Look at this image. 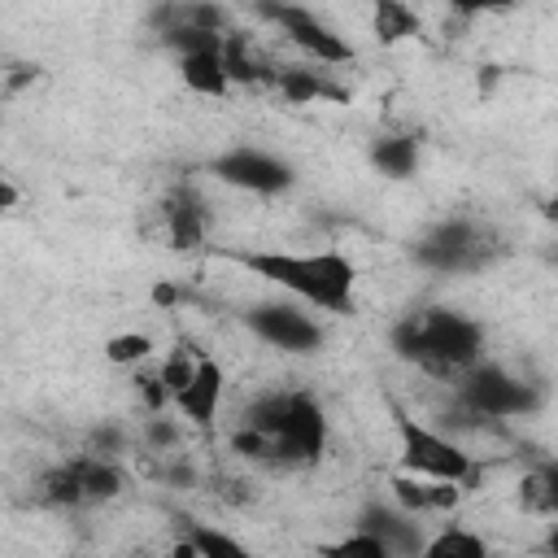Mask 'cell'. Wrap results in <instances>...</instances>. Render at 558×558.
<instances>
[{
    "label": "cell",
    "instance_id": "obj_1",
    "mask_svg": "<svg viewBox=\"0 0 558 558\" xmlns=\"http://www.w3.org/2000/svg\"><path fill=\"white\" fill-rule=\"evenodd\" d=\"M331 445V423L310 388H266L257 392L231 432V449L266 466H314Z\"/></svg>",
    "mask_w": 558,
    "mask_h": 558
},
{
    "label": "cell",
    "instance_id": "obj_2",
    "mask_svg": "<svg viewBox=\"0 0 558 558\" xmlns=\"http://www.w3.org/2000/svg\"><path fill=\"white\" fill-rule=\"evenodd\" d=\"M231 257L244 270H253L257 279H266L279 292H288L305 310L353 314V305H357V266L340 248H318V253L253 248V253H231Z\"/></svg>",
    "mask_w": 558,
    "mask_h": 558
},
{
    "label": "cell",
    "instance_id": "obj_3",
    "mask_svg": "<svg viewBox=\"0 0 558 558\" xmlns=\"http://www.w3.org/2000/svg\"><path fill=\"white\" fill-rule=\"evenodd\" d=\"M392 353L436 379H458L484 357V327L453 305H418L392 323Z\"/></svg>",
    "mask_w": 558,
    "mask_h": 558
},
{
    "label": "cell",
    "instance_id": "obj_4",
    "mask_svg": "<svg viewBox=\"0 0 558 558\" xmlns=\"http://www.w3.org/2000/svg\"><path fill=\"white\" fill-rule=\"evenodd\" d=\"M388 414H392V432H397V449H401V471L405 475L445 480V484H458V488H471L480 480V462L458 440H449L440 427L414 418L401 401H388Z\"/></svg>",
    "mask_w": 558,
    "mask_h": 558
},
{
    "label": "cell",
    "instance_id": "obj_5",
    "mask_svg": "<svg viewBox=\"0 0 558 558\" xmlns=\"http://www.w3.org/2000/svg\"><path fill=\"white\" fill-rule=\"evenodd\" d=\"M453 384H458V410L471 414V418L501 423V418H523L541 405L536 384H527L523 375H514V371H506L501 362H488V357H480Z\"/></svg>",
    "mask_w": 558,
    "mask_h": 558
},
{
    "label": "cell",
    "instance_id": "obj_6",
    "mask_svg": "<svg viewBox=\"0 0 558 558\" xmlns=\"http://www.w3.org/2000/svg\"><path fill=\"white\" fill-rule=\"evenodd\" d=\"M488 257H493V231L462 214L432 222L414 244V262L440 275H471L488 266Z\"/></svg>",
    "mask_w": 558,
    "mask_h": 558
},
{
    "label": "cell",
    "instance_id": "obj_7",
    "mask_svg": "<svg viewBox=\"0 0 558 558\" xmlns=\"http://www.w3.org/2000/svg\"><path fill=\"white\" fill-rule=\"evenodd\" d=\"M244 327L262 344H270L279 353H292V357H310L327 340L323 323L305 305H296V301H257V305L244 310Z\"/></svg>",
    "mask_w": 558,
    "mask_h": 558
},
{
    "label": "cell",
    "instance_id": "obj_8",
    "mask_svg": "<svg viewBox=\"0 0 558 558\" xmlns=\"http://www.w3.org/2000/svg\"><path fill=\"white\" fill-rule=\"evenodd\" d=\"M257 13L266 22H275L279 35L296 52H305L318 70H336V65H349L353 61V44L336 26H327L314 9H301V4H257Z\"/></svg>",
    "mask_w": 558,
    "mask_h": 558
},
{
    "label": "cell",
    "instance_id": "obj_9",
    "mask_svg": "<svg viewBox=\"0 0 558 558\" xmlns=\"http://www.w3.org/2000/svg\"><path fill=\"white\" fill-rule=\"evenodd\" d=\"M205 170L218 183L240 187V192H253V196H279V192H288L296 183L292 161H283L279 153H266L257 144H231L218 157H209Z\"/></svg>",
    "mask_w": 558,
    "mask_h": 558
},
{
    "label": "cell",
    "instance_id": "obj_10",
    "mask_svg": "<svg viewBox=\"0 0 558 558\" xmlns=\"http://www.w3.org/2000/svg\"><path fill=\"white\" fill-rule=\"evenodd\" d=\"M157 218H161L166 244H170L174 253H196V248H205V240H209V205H205V196H201L192 183H174V187L161 196Z\"/></svg>",
    "mask_w": 558,
    "mask_h": 558
},
{
    "label": "cell",
    "instance_id": "obj_11",
    "mask_svg": "<svg viewBox=\"0 0 558 558\" xmlns=\"http://www.w3.org/2000/svg\"><path fill=\"white\" fill-rule=\"evenodd\" d=\"M353 527L371 532V536L388 549V558H418V549H423V541H427V523L414 519V514H405V510L392 506V501H366V506L357 510V523H353Z\"/></svg>",
    "mask_w": 558,
    "mask_h": 558
},
{
    "label": "cell",
    "instance_id": "obj_12",
    "mask_svg": "<svg viewBox=\"0 0 558 558\" xmlns=\"http://www.w3.org/2000/svg\"><path fill=\"white\" fill-rule=\"evenodd\" d=\"M222 397H227V371H222V362H218V357L201 353V357H196L192 379L183 384V392H179L170 405L183 414V423H192L196 432H209V427L218 423Z\"/></svg>",
    "mask_w": 558,
    "mask_h": 558
},
{
    "label": "cell",
    "instance_id": "obj_13",
    "mask_svg": "<svg viewBox=\"0 0 558 558\" xmlns=\"http://www.w3.org/2000/svg\"><path fill=\"white\" fill-rule=\"evenodd\" d=\"M462 497H466V488L445 484V480H423V475H405V471L388 475V501L401 506V510L414 514V519L453 514V510L462 506Z\"/></svg>",
    "mask_w": 558,
    "mask_h": 558
},
{
    "label": "cell",
    "instance_id": "obj_14",
    "mask_svg": "<svg viewBox=\"0 0 558 558\" xmlns=\"http://www.w3.org/2000/svg\"><path fill=\"white\" fill-rule=\"evenodd\" d=\"M270 87L288 100V105H314V100H349V87L331 78V70H318V65H283L275 70Z\"/></svg>",
    "mask_w": 558,
    "mask_h": 558
},
{
    "label": "cell",
    "instance_id": "obj_15",
    "mask_svg": "<svg viewBox=\"0 0 558 558\" xmlns=\"http://www.w3.org/2000/svg\"><path fill=\"white\" fill-rule=\"evenodd\" d=\"M74 466V480H78V493H83V506H100V501H118L126 493V471L118 466V458H105V453H74L70 458Z\"/></svg>",
    "mask_w": 558,
    "mask_h": 558
},
{
    "label": "cell",
    "instance_id": "obj_16",
    "mask_svg": "<svg viewBox=\"0 0 558 558\" xmlns=\"http://www.w3.org/2000/svg\"><path fill=\"white\" fill-rule=\"evenodd\" d=\"M179 78L187 92L205 96V100H222L231 92V78L222 70V57L218 48H205V52H183L179 57Z\"/></svg>",
    "mask_w": 558,
    "mask_h": 558
},
{
    "label": "cell",
    "instance_id": "obj_17",
    "mask_svg": "<svg viewBox=\"0 0 558 558\" xmlns=\"http://www.w3.org/2000/svg\"><path fill=\"white\" fill-rule=\"evenodd\" d=\"M418 135H379L371 144V166L384 174V179H410L418 170Z\"/></svg>",
    "mask_w": 558,
    "mask_h": 558
},
{
    "label": "cell",
    "instance_id": "obj_18",
    "mask_svg": "<svg viewBox=\"0 0 558 558\" xmlns=\"http://www.w3.org/2000/svg\"><path fill=\"white\" fill-rule=\"evenodd\" d=\"M418 558H493V554H488V541H484L475 527L449 523V527H440V532H427Z\"/></svg>",
    "mask_w": 558,
    "mask_h": 558
},
{
    "label": "cell",
    "instance_id": "obj_19",
    "mask_svg": "<svg viewBox=\"0 0 558 558\" xmlns=\"http://www.w3.org/2000/svg\"><path fill=\"white\" fill-rule=\"evenodd\" d=\"M35 497L44 506H57V510H83V493H78L70 458H61V462H52V466H44L35 475Z\"/></svg>",
    "mask_w": 558,
    "mask_h": 558
},
{
    "label": "cell",
    "instance_id": "obj_20",
    "mask_svg": "<svg viewBox=\"0 0 558 558\" xmlns=\"http://www.w3.org/2000/svg\"><path fill=\"white\" fill-rule=\"evenodd\" d=\"M183 541L192 545L196 558H257L244 541H235L231 532H222V527H214V523H192Z\"/></svg>",
    "mask_w": 558,
    "mask_h": 558
},
{
    "label": "cell",
    "instance_id": "obj_21",
    "mask_svg": "<svg viewBox=\"0 0 558 558\" xmlns=\"http://www.w3.org/2000/svg\"><path fill=\"white\" fill-rule=\"evenodd\" d=\"M371 31H375L379 44H401V39H410V35L418 31V17H414L410 4L379 0V4L371 9Z\"/></svg>",
    "mask_w": 558,
    "mask_h": 558
},
{
    "label": "cell",
    "instance_id": "obj_22",
    "mask_svg": "<svg viewBox=\"0 0 558 558\" xmlns=\"http://www.w3.org/2000/svg\"><path fill=\"white\" fill-rule=\"evenodd\" d=\"M519 506L527 514H554L558 510V480L549 466H536L519 480Z\"/></svg>",
    "mask_w": 558,
    "mask_h": 558
},
{
    "label": "cell",
    "instance_id": "obj_23",
    "mask_svg": "<svg viewBox=\"0 0 558 558\" xmlns=\"http://www.w3.org/2000/svg\"><path fill=\"white\" fill-rule=\"evenodd\" d=\"M314 554L318 558H388V549L371 532H362V527H353V532H344L336 541H323Z\"/></svg>",
    "mask_w": 558,
    "mask_h": 558
},
{
    "label": "cell",
    "instance_id": "obj_24",
    "mask_svg": "<svg viewBox=\"0 0 558 558\" xmlns=\"http://www.w3.org/2000/svg\"><path fill=\"white\" fill-rule=\"evenodd\" d=\"M153 357V336L144 331H118L105 340V362L113 366H144Z\"/></svg>",
    "mask_w": 558,
    "mask_h": 558
},
{
    "label": "cell",
    "instance_id": "obj_25",
    "mask_svg": "<svg viewBox=\"0 0 558 558\" xmlns=\"http://www.w3.org/2000/svg\"><path fill=\"white\" fill-rule=\"evenodd\" d=\"M196 349H187V344H179V349H170L161 362H157V375H161V388H166V397L174 401L179 392H183V384L192 379V371H196Z\"/></svg>",
    "mask_w": 558,
    "mask_h": 558
},
{
    "label": "cell",
    "instance_id": "obj_26",
    "mask_svg": "<svg viewBox=\"0 0 558 558\" xmlns=\"http://www.w3.org/2000/svg\"><path fill=\"white\" fill-rule=\"evenodd\" d=\"M135 392L144 397L148 414H161V410L170 405V397H166V388H161V375H157V366H135Z\"/></svg>",
    "mask_w": 558,
    "mask_h": 558
},
{
    "label": "cell",
    "instance_id": "obj_27",
    "mask_svg": "<svg viewBox=\"0 0 558 558\" xmlns=\"http://www.w3.org/2000/svg\"><path fill=\"white\" fill-rule=\"evenodd\" d=\"M144 432H148V440H153L157 449H174V440H179V432H174V423H166L161 414H153Z\"/></svg>",
    "mask_w": 558,
    "mask_h": 558
},
{
    "label": "cell",
    "instance_id": "obj_28",
    "mask_svg": "<svg viewBox=\"0 0 558 558\" xmlns=\"http://www.w3.org/2000/svg\"><path fill=\"white\" fill-rule=\"evenodd\" d=\"M22 205V192H17V183L9 179V174H0V214H9V209H17Z\"/></svg>",
    "mask_w": 558,
    "mask_h": 558
},
{
    "label": "cell",
    "instance_id": "obj_29",
    "mask_svg": "<svg viewBox=\"0 0 558 558\" xmlns=\"http://www.w3.org/2000/svg\"><path fill=\"white\" fill-rule=\"evenodd\" d=\"M166 558H196V554H192V545H187V541H179V545H174Z\"/></svg>",
    "mask_w": 558,
    "mask_h": 558
}]
</instances>
